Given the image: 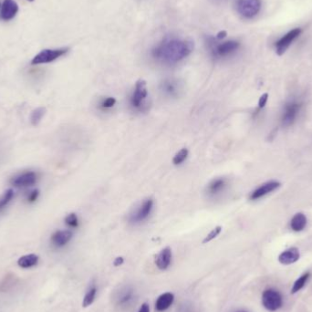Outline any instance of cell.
Here are the masks:
<instances>
[{"label": "cell", "mask_w": 312, "mask_h": 312, "mask_svg": "<svg viewBox=\"0 0 312 312\" xmlns=\"http://www.w3.org/2000/svg\"><path fill=\"white\" fill-rule=\"evenodd\" d=\"M194 50V42L168 37L153 47L152 57L160 63L175 65L188 57Z\"/></svg>", "instance_id": "obj_1"}, {"label": "cell", "mask_w": 312, "mask_h": 312, "mask_svg": "<svg viewBox=\"0 0 312 312\" xmlns=\"http://www.w3.org/2000/svg\"><path fill=\"white\" fill-rule=\"evenodd\" d=\"M148 97L146 83L143 80H139L135 84V88L131 95L130 103L131 106L139 112H145L148 110V103L146 99Z\"/></svg>", "instance_id": "obj_2"}, {"label": "cell", "mask_w": 312, "mask_h": 312, "mask_svg": "<svg viewBox=\"0 0 312 312\" xmlns=\"http://www.w3.org/2000/svg\"><path fill=\"white\" fill-rule=\"evenodd\" d=\"M209 46L212 55L217 59L227 58L236 52L240 47V43L236 41H227L222 43H216L214 40H210Z\"/></svg>", "instance_id": "obj_3"}, {"label": "cell", "mask_w": 312, "mask_h": 312, "mask_svg": "<svg viewBox=\"0 0 312 312\" xmlns=\"http://www.w3.org/2000/svg\"><path fill=\"white\" fill-rule=\"evenodd\" d=\"M302 108V103L299 100L288 101L283 108L281 113V124L285 127H289L294 124Z\"/></svg>", "instance_id": "obj_4"}, {"label": "cell", "mask_w": 312, "mask_h": 312, "mask_svg": "<svg viewBox=\"0 0 312 312\" xmlns=\"http://www.w3.org/2000/svg\"><path fill=\"white\" fill-rule=\"evenodd\" d=\"M68 47H61V48H46L42 49L41 52L36 55L35 57L31 60V64L40 65L50 63L54 60L59 59L60 57L64 56L65 54L69 52Z\"/></svg>", "instance_id": "obj_5"}, {"label": "cell", "mask_w": 312, "mask_h": 312, "mask_svg": "<svg viewBox=\"0 0 312 312\" xmlns=\"http://www.w3.org/2000/svg\"><path fill=\"white\" fill-rule=\"evenodd\" d=\"M262 304L268 312H277L282 307V296L277 289H266L262 295Z\"/></svg>", "instance_id": "obj_6"}, {"label": "cell", "mask_w": 312, "mask_h": 312, "mask_svg": "<svg viewBox=\"0 0 312 312\" xmlns=\"http://www.w3.org/2000/svg\"><path fill=\"white\" fill-rule=\"evenodd\" d=\"M154 202L152 198H147L141 203L130 216V222L133 224H140L147 220L153 211Z\"/></svg>", "instance_id": "obj_7"}, {"label": "cell", "mask_w": 312, "mask_h": 312, "mask_svg": "<svg viewBox=\"0 0 312 312\" xmlns=\"http://www.w3.org/2000/svg\"><path fill=\"white\" fill-rule=\"evenodd\" d=\"M236 9L243 18H255L261 9V1L260 0H237Z\"/></svg>", "instance_id": "obj_8"}, {"label": "cell", "mask_w": 312, "mask_h": 312, "mask_svg": "<svg viewBox=\"0 0 312 312\" xmlns=\"http://www.w3.org/2000/svg\"><path fill=\"white\" fill-rule=\"evenodd\" d=\"M301 30L297 28L294 30H290L287 34L283 36L282 38H280L275 44V48H276V52L277 55L281 56L285 53L290 45L299 38V36L301 35Z\"/></svg>", "instance_id": "obj_9"}, {"label": "cell", "mask_w": 312, "mask_h": 312, "mask_svg": "<svg viewBox=\"0 0 312 312\" xmlns=\"http://www.w3.org/2000/svg\"><path fill=\"white\" fill-rule=\"evenodd\" d=\"M280 183L277 181H269L267 183L261 184L258 188L255 189L253 192L250 194L249 198L251 200H259L260 198L264 197L266 195L270 194L272 192H274L275 190L280 187Z\"/></svg>", "instance_id": "obj_10"}, {"label": "cell", "mask_w": 312, "mask_h": 312, "mask_svg": "<svg viewBox=\"0 0 312 312\" xmlns=\"http://www.w3.org/2000/svg\"><path fill=\"white\" fill-rule=\"evenodd\" d=\"M18 3L15 0H4L0 9V18L4 21L11 20L18 12Z\"/></svg>", "instance_id": "obj_11"}, {"label": "cell", "mask_w": 312, "mask_h": 312, "mask_svg": "<svg viewBox=\"0 0 312 312\" xmlns=\"http://www.w3.org/2000/svg\"><path fill=\"white\" fill-rule=\"evenodd\" d=\"M38 176L35 172H25L18 177L13 178L11 183L16 187H29L35 184Z\"/></svg>", "instance_id": "obj_12"}, {"label": "cell", "mask_w": 312, "mask_h": 312, "mask_svg": "<svg viewBox=\"0 0 312 312\" xmlns=\"http://www.w3.org/2000/svg\"><path fill=\"white\" fill-rule=\"evenodd\" d=\"M161 90L164 92V94L168 97L177 98L179 96L181 88L178 82L172 79H168L164 81L161 84Z\"/></svg>", "instance_id": "obj_13"}, {"label": "cell", "mask_w": 312, "mask_h": 312, "mask_svg": "<svg viewBox=\"0 0 312 312\" xmlns=\"http://www.w3.org/2000/svg\"><path fill=\"white\" fill-rule=\"evenodd\" d=\"M172 249L167 247V248H164L163 250H161L156 259H155V264L156 267L161 269V270H166L172 263Z\"/></svg>", "instance_id": "obj_14"}, {"label": "cell", "mask_w": 312, "mask_h": 312, "mask_svg": "<svg viewBox=\"0 0 312 312\" xmlns=\"http://www.w3.org/2000/svg\"><path fill=\"white\" fill-rule=\"evenodd\" d=\"M72 232L69 230H59L51 236V242L55 247L62 248L66 246L72 238Z\"/></svg>", "instance_id": "obj_15"}, {"label": "cell", "mask_w": 312, "mask_h": 312, "mask_svg": "<svg viewBox=\"0 0 312 312\" xmlns=\"http://www.w3.org/2000/svg\"><path fill=\"white\" fill-rule=\"evenodd\" d=\"M300 251L297 248H290L279 255L278 261L282 265H291L294 264L300 259Z\"/></svg>", "instance_id": "obj_16"}, {"label": "cell", "mask_w": 312, "mask_h": 312, "mask_svg": "<svg viewBox=\"0 0 312 312\" xmlns=\"http://www.w3.org/2000/svg\"><path fill=\"white\" fill-rule=\"evenodd\" d=\"M134 297L135 295L134 292V289H131L129 287H125L119 291L118 294L116 296V301L120 306L127 307L134 301Z\"/></svg>", "instance_id": "obj_17"}, {"label": "cell", "mask_w": 312, "mask_h": 312, "mask_svg": "<svg viewBox=\"0 0 312 312\" xmlns=\"http://www.w3.org/2000/svg\"><path fill=\"white\" fill-rule=\"evenodd\" d=\"M227 185L226 180L224 178H217L211 181L207 185L206 192L210 196H216L221 194Z\"/></svg>", "instance_id": "obj_18"}, {"label": "cell", "mask_w": 312, "mask_h": 312, "mask_svg": "<svg viewBox=\"0 0 312 312\" xmlns=\"http://www.w3.org/2000/svg\"><path fill=\"white\" fill-rule=\"evenodd\" d=\"M175 301V295L171 292H166L158 297L157 301L155 302V309L159 312L167 311L173 305Z\"/></svg>", "instance_id": "obj_19"}, {"label": "cell", "mask_w": 312, "mask_h": 312, "mask_svg": "<svg viewBox=\"0 0 312 312\" xmlns=\"http://www.w3.org/2000/svg\"><path fill=\"white\" fill-rule=\"evenodd\" d=\"M307 218L303 213H298L290 221V228L295 232H301L306 227Z\"/></svg>", "instance_id": "obj_20"}, {"label": "cell", "mask_w": 312, "mask_h": 312, "mask_svg": "<svg viewBox=\"0 0 312 312\" xmlns=\"http://www.w3.org/2000/svg\"><path fill=\"white\" fill-rule=\"evenodd\" d=\"M39 262V257L36 254H29L21 257L18 260V265L22 268H30L35 267Z\"/></svg>", "instance_id": "obj_21"}, {"label": "cell", "mask_w": 312, "mask_h": 312, "mask_svg": "<svg viewBox=\"0 0 312 312\" xmlns=\"http://www.w3.org/2000/svg\"><path fill=\"white\" fill-rule=\"evenodd\" d=\"M46 113V109L44 107H39L37 108L36 110H34L32 113H31V116H30V122L31 124L33 126H37L38 124H40L42 122L43 116L45 115Z\"/></svg>", "instance_id": "obj_22"}, {"label": "cell", "mask_w": 312, "mask_h": 312, "mask_svg": "<svg viewBox=\"0 0 312 312\" xmlns=\"http://www.w3.org/2000/svg\"><path fill=\"white\" fill-rule=\"evenodd\" d=\"M96 295H97V288L95 286H92L91 288L89 289L83 298V306L84 308L90 306L94 302Z\"/></svg>", "instance_id": "obj_23"}, {"label": "cell", "mask_w": 312, "mask_h": 312, "mask_svg": "<svg viewBox=\"0 0 312 312\" xmlns=\"http://www.w3.org/2000/svg\"><path fill=\"white\" fill-rule=\"evenodd\" d=\"M310 277H311V273H310V272H307V273L303 274L302 276L299 277V278L295 281L293 288L291 289V293L295 294V293L299 292V291L305 286V284H306Z\"/></svg>", "instance_id": "obj_24"}, {"label": "cell", "mask_w": 312, "mask_h": 312, "mask_svg": "<svg viewBox=\"0 0 312 312\" xmlns=\"http://www.w3.org/2000/svg\"><path fill=\"white\" fill-rule=\"evenodd\" d=\"M14 197V191L12 189L6 190L4 194H2V196L0 197V211L3 210L6 206L9 204V202L13 199Z\"/></svg>", "instance_id": "obj_25"}, {"label": "cell", "mask_w": 312, "mask_h": 312, "mask_svg": "<svg viewBox=\"0 0 312 312\" xmlns=\"http://www.w3.org/2000/svg\"><path fill=\"white\" fill-rule=\"evenodd\" d=\"M188 150L186 148H183L182 150H180L178 153L175 155L174 159H173V164L175 165H179L183 164V162L186 160L188 156Z\"/></svg>", "instance_id": "obj_26"}, {"label": "cell", "mask_w": 312, "mask_h": 312, "mask_svg": "<svg viewBox=\"0 0 312 312\" xmlns=\"http://www.w3.org/2000/svg\"><path fill=\"white\" fill-rule=\"evenodd\" d=\"M116 104V99L113 97H106L103 98L100 101V108L102 110H108L111 109Z\"/></svg>", "instance_id": "obj_27"}, {"label": "cell", "mask_w": 312, "mask_h": 312, "mask_svg": "<svg viewBox=\"0 0 312 312\" xmlns=\"http://www.w3.org/2000/svg\"><path fill=\"white\" fill-rule=\"evenodd\" d=\"M65 223L72 228L78 227L79 226V219H78L76 214L71 213L70 215H68L65 218Z\"/></svg>", "instance_id": "obj_28"}, {"label": "cell", "mask_w": 312, "mask_h": 312, "mask_svg": "<svg viewBox=\"0 0 312 312\" xmlns=\"http://www.w3.org/2000/svg\"><path fill=\"white\" fill-rule=\"evenodd\" d=\"M221 231H222V227H221V226L215 227V228L206 236V238L203 240V244H206V243H208V242L212 241L215 238H217V237L220 235Z\"/></svg>", "instance_id": "obj_29"}, {"label": "cell", "mask_w": 312, "mask_h": 312, "mask_svg": "<svg viewBox=\"0 0 312 312\" xmlns=\"http://www.w3.org/2000/svg\"><path fill=\"white\" fill-rule=\"evenodd\" d=\"M39 195H40V191L39 190H33L28 195V201L30 203H34L38 199Z\"/></svg>", "instance_id": "obj_30"}, {"label": "cell", "mask_w": 312, "mask_h": 312, "mask_svg": "<svg viewBox=\"0 0 312 312\" xmlns=\"http://www.w3.org/2000/svg\"><path fill=\"white\" fill-rule=\"evenodd\" d=\"M267 100H268V94L267 93H264V94L262 95L260 98H259V110H261V109H263L264 107L266 106V104H267Z\"/></svg>", "instance_id": "obj_31"}, {"label": "cell", "mask_w": 312, "mask_h": 312, "mask_svg": "<svg viewBox=\"0 0 312 312\" xmlns=\"http://www.w3.org/2000/svg\"><path fill=\"white\" fill-rule=\"evenodd\" d=\"M138 312H150V306L148 303L141 304V308L139 309Z\"/></svg>", "instance_id": "obj_32"}, {"label": "cell", "mask_w": 312, "mask_h": 312, "mask_svg": "<svg viewBox=\"0 0 312 312\" xmlns=\"http://www.w3.org/2000/svg\"><path fill=\"white\" fill-rule=\"evenodd\" d=\"M124 258H122V257H118V258H116L115 260H114L113 265L115 266V267H119V266L123 265V264H124Z\"/></svg>", "instance_id": "obj_33"}, {"label": "cell", "mask_w": 312, "mask_h": 312, "mask_svg": "<svg viewBox=\"0 0 312 312\" xmlns=\"http://www.w3.org/2000/svg\"><path fill=\"white\" fill-rule=\"evenodd\" d=\"M225 36H226V32L225 31H221L217 35V40H222V39H224Z\"/></svg>", "instance_id": "obj_34"}, {"label": "cell", "mask_w": 312, "mask_h": 312, "mask_svg": "<svg viewBox=\"0 0 312 312\" xmlns=\"http://www.w3.org/2000/svg\"><path fill=\"white\" fill-rule=\"evenodd\" d=\"M246 312V311H237V312Z\"/></svg>", "instance_id": "obj_35"}, {"label": "cell", "mask_w": 312, "mask_h": 312, "mask_svg": "<svg viewBox=\"0 0 312 312\" xmlns=\"http://www.w3.org/2000/svg\"><path fill=\"white\" fill-rule=\"evenodd\" d=\"M27 1H29V2H33V1H35V0H27Z\"/></svg>", "instance_id": "obj_36"}, {"label": "cell", "mask_w": 312, "mask_h": 312, "mask_svg": "<svg viewBox=\"0 0 312 312\" xmlns=\"http://www.w3.org/2000/svg\"><path fill=\"white\" fill-rule=\"evenodd\" d=\"M1 5H2V4H1V3H0V9H1Z\"/></svg>", "instance_id": "obj_37"}]
</instances>
